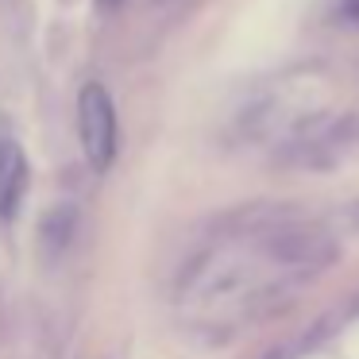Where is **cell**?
Wrapping results in <instances>:
<instances>
[{
	"label": "cell",
	"instance_id": "277c9868",
	"mask_svg": "<svg viewBox=\"0 0 359 359\" xmlns=\"http://www.w3.org/2000/svg\"><path fill=\"white\" fill-rule=\"evenodd\" d=\"M348 220H351V224L359 228V201H355V205H351V209H348Z\"/></svg>",
	"mask_w": 359,
	"mask_h": 359
},
{
	"label": "cell",
	"instance_id": "6da1fadb",
	"mask_svg": "<svg viewBox=\"0 0 359 359\" xmlns=\"http://www.w3.org/2000/svg\"><path fill=\"white\" fill-rule=\"evenodd\" d=\"M78 132L89 166L104 174L116 158V109H112L109 89L97 86V81H89L78 97Z\"/></svg>",
	"mask_w": 359,
	"mask_h": 359
},
{
	"label": "cell",
	"instance_id": "3957f363",
	"mask_svg": "<svg viewBox=\"0 0 359 359\" xmlns=\"http://www.w3.org/2000/svg\"><path fill=\"white\" fill-rule=\"evenodd\" d=\"M27 189V158L16 140L0 135V217H12Z\"/></svg>",
	"mask_w": 359,
	"mask_h": 359
},
{
	"label": "cell",
	"instance_id": "7a4b0ae2",
	"mask_svg": "<svg viewBox=\"0 0 359 359\" xmlns=\"http://www.w3.org/2000/svg\"><path fill=\"white\" fill-rule=\"evenodd\" d=\"M271 251L290 266H328L336 259V243L325 232H305V228H286L271 236Z\"/></svg>",
	"mask_w": 359,
	"mask_h": 359
},
{
	"label": "cell",
	"instance_id": "5b68a950",
	"mask_svg": "<svg viewBox=\"0 0 359 359\" xmlns=\"http://www.w3.org/2000/svg\"><path fill=\"white\" fill-rule=\"evenodd\" d=\"M104 8H116V4H124V0H101Z\"/></svg>",
	"mask_w": 359,
	"mask_h": 359
}]
</instances>
